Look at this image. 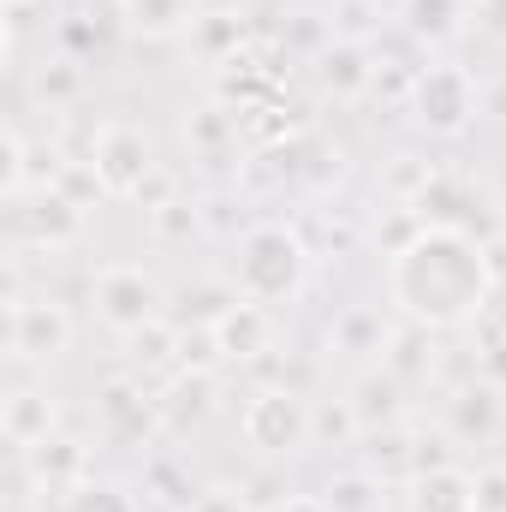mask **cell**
I'll use <instances>...</instances> for the list:
<instances>
[{"instance_id": "cell-1", "label": "cell", "mask_w": 506, "mask_h": 512, "mask_svg": "<svg viewBox=\"0 0 506 512\" xmlns=\"http://www.w3.org/2000/svg\"><path fill=\"white\" fill-rule=\"evenodd\" d=\"M387 298L411 328H465L495 298V268L477 233L417 227L387 262Z\"/></svg>"}, {"instance_id": "cell-2", "label": "cell", "mask_w": 506, "mask_h": 512, "mask_svg": "<svg viewBox=\"0 0 506 512\" xmlns=\"http://www.w3.org/2000/svg\"><path fill=\"white\" fill-rule=\"evenodd\" d=\"M227 274H233L239 298L274 310V304H292V298L304 292V280H310V251H304V239H298L292 227L262 221V227H251V233L239 239Z\"/></svg>"}, {"instance_id": "cell-3", "label": "cell", "mask_w": 506, "mask_h": 512, "mask_svg": "<svg viewBox=\"0 0 506 512\" xmlns=\"http://www.w3.org/2000/svg\"><path fill=\"white\" fill-rule=\"evenodd\" d=\"M239 429L262 459H292L316 441V405L298 387H256L239 411Z\"/></svg>"}, {"instance_id": "cell-4", "label": "cell", "mask_w": 506, "mask_h": 512, "mask_svg": "<svg viewBox=\"0 0 506 512\" xmlns=\"http://www.w3.org/2000/svg\"><path fill=\"white\" fill-rule=\"evenodd\" d=\"M405 108H411L417 126L435 131V137H465L471 120H477V78L465 66H453V60L423 66V72H411Z\"/></svg>"}, {"instance_id": "cell-5", "label": "cell", "mask_w": 506, "mask_h": 512, "mask_svg": "<svg viewBox=\"0 0 506 512\" xmlns=\"http://www.w3.org/2000/svg\"><path fill=\"white\" fill-rule=\"evenodd\" d=\"M6 233H12V251H60V245H78L84 239V209L48 185L36 197H6Z\"/></svg>"}, {"instance_id": "cell-6", "label": "cell", "mask_w": 506, "mask_h": 512, "mask_svg": "<svg viewBox=\"0 0 506 512\" xmlns=\"http://www.w3.org/2000/svg\"><path fill=\"white\" fill-rule=\"evenodd\" d=\"M6 352L12 364H54L72 352V316L54 298H6Z\"/></svg>"}, {"instance_id": "cell-7", "label": "cell", "mask_w": 506, "mask_h": 512, "mask_svg": "<svg viewBox=\"0 0 506 512\" xmlns=\"http://www.w3.org/2000/svg\"><path fill=\"white\" fill-rule=\"evenodd\" d=\"M96 316L114 328V334H137L149 322H167V298L161 286L143 274V268H102L96 274Z\"/></svg>"}, {"instance_id": "cell-8", "label": "cell", "mask_w": 506, "mask_h": 512, "mask_svg": "<svg viewBox=\"0 0 506 512\" xmlns=\"http://www.w3.org/2000/svg\"><path fill=\"white\" fill-rule=\"evenodd\" d=\"M90 167H96L108 197H137L155 179V143L143 126H102L96 149H90Z\"/></svg>"}, {"instance_id": "cell-9", "label": "cell", "mask_w": 506, "mask_h": 512, "mask_svg": "<svg viewBox=\"0 0 506 512\" xmlns=\"http://www.w3.org/2000/svg\"><path fill=\"white\" fill-rule=\"evenodd\" d=\"M405 512H477V471L429 465V471L405 477Z\"/></svg>"}, {"instance_id": "cell-10", "label": "cell", "mask_w": 506, "mask_h": 512, "mask_svg": "<svg viewBox=\"0 0 506 512\" xmlns=\"http://www.w3.org/2000/svg\"><path fill=\"white\" fill-rule=\"evenodd\" d=\"M209 334H215V352H221L227 364H251V358H262V352L274 346V316H268V304L239 298Z\"/></svg>"}, {"instance_id": "cell-11", "label": "cell", "mask_w": 506, "mask_h": 512, "mask_svg": "<svg viewBox=\"0 0 506 512\" xmlns=\"http://www.w3.org/2000/svg\"><path fill=\"white\" fill-rule=\"evenodd\" d=\"M96 417H102V429L114 441H143L149 429H161V399H149L137 382H114V387H102Z\"/></svg>"}, {"instance_id": "cell-12", "label": "cell", "mask_w": 506, "mask_h": 512, "mask_svg": "<svg viewBox=\"0 0 506 512\" xmlns=\"http://www.w3.org/2000/svg\"><path fill=\"white\" fill-rule=\"evenodd\" d=\"M6 441L18 453H36L42 441H54V423H60V405L42 393V387H12L6 393Z\"/></svg>"}, {"instance_id": "cell-13", "label": "cell", "mask_w": 506, "mask_h": 512, "mask_svg": "<svg viewBox=\"0 0 506 512\" xmlns=\"http://www.w3.org/2000/svg\"><path fill=\"white\" fill-rule=\"evenodd\" d=\"M173 304H179V310H167L173 328H215V322L239 304V286H233V280H203V286H185Z\"/></svg>"}, {"instance_id": "cell-14", "label": "cell", "mask_w": 506, "mask_h": 512, "mask_svg": "<svg viewBox=\"0 0 506 512\" xmlns=\"http://www.w3.org/2000/svg\"><path fill=\"white\" fill-rule=\"evenodd\" d=\"M495 423H501V393L495 387H459L447 399V429L459 441H489Z\"/></svg>"}, {"instance_id": "cell-15", "label": "cell", "mask_w": 506, "mask_h": 512, "mask_svg": "<svg viewBox=\"0 0 506 512\" xmlns=\"http://www.w3.org/2000/svg\"><path fill=\"white\" fill-rule=\"evenodd\" d=\"M316 78H322L328 96H358V90L376 84V66H370L364 42H334V48L322 54V66H316Z\"/></svg>"}, {"instance_id": "cell-16", "label": "cell", "mask_w": 506, "mask_h": 512, "mask_svg": "<svg viewBox=\"0 0 506 512\" xmlns=\"http://www.w3.org/2000/svg\"><path fill=\"white\" fill-rule=\"evenodd\" d=\"M191 24H197L191 0H126V30L131 36L161 42V36H179V30H191Z\"/></svg>"}, {"instance_id": "cell-17", "label": "cell", "mask_w": 506, "mask_h": 512, "mask_svg": "<svg viewBox=\"0 0 506 512\" xmlns=\"http://www.w3.org/2000/svg\"><path fill=\"white\" fill-rule=\"evenodd\" d=\"M352 411H358V423H364L370 435H376V429H399V417H405V405H399V376H393V370H387V376H364Z\"/></svg>"}, {"instance_id": "cell-18", "label": "cell", "mask_w": 506, "mask_h": 512, "mask_svg": "<svg viewBox=\"0 0 506 512\" xmlns=\"http://www.w3.org/2000/svg\"><path fill=\"white\" fill-rule=\"evenodd\" d=\"M405 30L417 42H453L465 30V0H405Z\"/></svg>"}, {"instance_id": "cell-19", "label": "cell", "mask_w": 506, "mask_h": 512, "mask_svg": "<svg viewBox=\"0 0 506 512\" xmlns=\"http://www.w3.org/2000/svg\"><path fill=\"white\" fill-rule=\"evenodd\" d=\"M334 346L352 352V358H376L393 340H387V328H381L376 310H346V316H334Z\"/></svg>"}, {"instance_id": "cell-20", "label": "cell", "mask_w": 506, "mask_h": 512, "mask_svg": "<svg viewBox=\"0 0 506 512\" xmlns=\"http://www.w3.org/2000/svg\"><path fill=\"white\" fill-rule=\"evenodd\" d=\"M36 477L54 483L60 495L78 489V483H84V447H72V441H60V435L42 441V447H36Z\"/></svg>"}, {"instance_id": "cell-21", "label": "cell", "mask_w": 506, "mask_h": 512, "mask_svg": "<svg viewBox=\"0 0 506 512\" xmlns=\"http://www.w3.org/2000/svg\"><path fill=\"white\" fill-rule=\"evenodd\" d=\"M126 346H131V364H137V370L179 364V328H173V322H149V328H137V334H126Z\"/></svg>"}, {"instance_id": "cell-22", "label": "cell", "mask_w": 506, "mask_h": 512, "mask_svg": "<svg viewBox=\"0 0 506 512\" xmlns=\"http://www.w3.org/2000/svg\"><path fill=\"white\" fill-rule=\"evenodd\" d=\"M60 512H143V507L131 501V489H120V483H96V477H84L78 489L60 495Z\"/></svg>"}, {"instance_id": "cell-23", "label": "cell", "mask_w": 506, "mask_h": 512, "mask_svg": "<svg viewBox=\"0 0 506 512\" xmlns=\"http://www.w3.org/2000/svg\"><path fill=\"white\" fill-rule=\"evenodd\" d=\"M328 512H381V477L370 471H346V477H334L328 483Z\"/></svg>"}, {"instance_id": "cell-24", "label": "cell", "mask_w": 506, "mask_h": 512, "mask_svg": "<svg viewBox=\"0 0 506 512\" xmlns=\"http://www.w3.org/2000/svg\"><path fill=\"white\" fill-rule=\"evenodd\" d=\"M0 191L6 197H24L30 191V143H24L18 126L0 131Z\"/></svg>"}, {"instance_id": "cell-25", "label": "cell", "mask_w": 506, "mask_h": 512, "mask_svg": "<svg viewBox=\"0 0 506 512\" xmlns=\"http://www.w3.org/2000/svg\"><path fill=\"white\" fill-rule=\"evenodd\" d=\"M364 423H358V411H352V399H334V405H322L316 411V441H352Z\"/></svg>"}, {"instance_id": "cell-26", "label": "cell", "mask_w": 506, "mask_h": 512, "mask_svg": "<svg viewBox=\"0 0 506 512\" xmlns=\"http://www.w3.org/2000/svg\"><path fill=\"white\" fill-rule=\"evenodd\" d=\"M191 36L203 42V54H221L227 42H239V24H233L227 12H209V18H197V24H191Z\"/></svg>"}, {"instance_id": "cell-27", "label": "cell", "mask_w": 506, "mask_h": 512, "mask_svg": "<svg viewBox=\"0 0 506 512\" xmlns=\"http://www.w3.org/2000/svg\"><path fill=\"white\" fill-rule=\"evenodd\" d=\"M227 131H233V120H227V114H221V108H203V114H197V120H191V126H185V137H191V143H197V149H215V143H221V137H227Z\"/></svg>"}, {"instance_id": "cell-28", "label": "cell", "mask_w": 506, "mask_h": 512, "mask_svg": "<svg viewBox=\"0 0 506 512\" xmlns=\"http://www.w3.org/2000/svg\"><path fill=\"white\" fill-rule=\"evenodd\" d=\"M477 512H506V465L477 471Z\"/></svg>"}, {"instance_id": "cell-29", "label": "cell", "mask_w": 506, "mask_h": 512, "mask_svg": "<svg viewBox=\"0 0 506 512\" xmlns=\"http://www.w3.org/2000/svg\"><path fill=\"white\" fill-rule=\"evenodd\" d=\"M78 90V78L72 72H42V102H66Z\"/></svg>"}, {"instance_id": "cell-30", "label": "cell", "mask_w": 506, "mask_h": 512, "mask_svg": "<svg viewBox=\"0 0 506 512\" xmlns=\"http://www.w3.org/2000/svg\"><path fill=\"white\" fill-rule=\"evenodd\" d=\"M191 512H245V501H239V495H227V489H215V495H203Z\"/></svg>"}, {"instance_id": "cell-31", "label": "cell", "mask_w": 506, "mask_h": 512, "mask_svg": "<svg viewBox=\"0 0 506 512\" xmlns=\"http://www.w3.org/2000/svg\"><path fill=\"white\" fill-rule=\"evenodd\" d=\"M268 512H328V501L322 495H286V501H274Z\"/></svg>"}, {"instance_id": "cell-32", "label": "cell", "mask_w": 506, "mask_h": 512, "mask_svg": "<svg viewBox=\"0 0 506 512\" xmlns=\"http://www.w3.org/2000/svg\"><path fill=\"white\" fill-rule=\"evenodd\" d=\"M0 6H6V12L18 18V12H24V6H36V0H0Z\"/></svg>"}]
</instances>
